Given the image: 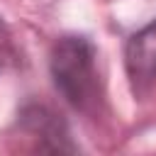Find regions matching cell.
Returning <instances> with one entry per match:
<instances>
[{
  "mask_svg": "<svg viewBox=\"0 0 156 156\" xmlns=\"http://www.w3.org/2000/svg\"><path fill=\"white\" fill-rule=\"evenodd\" d=\"M49 71L56 90L78 112L93 115L100 105V80L95 68V46L83 34L61 37L49 54Z\"/></svg>",
  "mask_w": 156,
  "mask_h": 156,
  "instance_id": "obj_1",
  "label": "cell"
},
{
  "mask_svg": "<svg viewBox=\"0 0 156 156\" xmlns=\"http://www.w3.org/2000/svg\"><path fill=\"white\" fill-rule=\"evenodd\" d=\"M124 66L136 90L156 80V20L129 37L124 46Z\"/></svg>",
  "mask_w": 156,
  "mask_h": 156,
  "instance_id": "obj_2",
  "label": "cell"
}]
</instances>
